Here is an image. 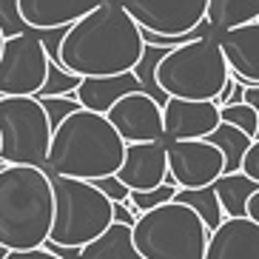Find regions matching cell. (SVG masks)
<instances>
[{
	"label": "cell",
	"instance_id": "ba28073f",
	"mask_svg": "<svg viewBox=\"0 0 259 259\" xmlns=\"http://www.w3.org/2000/svg\"><path fill=\"white\" fill-rule=\"evenodd\" d=\"M49 69V54L34 31L3 40L0 52V97H37Z\"/></svg>",
	"mask_w": 259,
	"mask_h": 259
},
{
	"label": "cell",
	"instance_id": "83f0119b",
	"mask_svg": "<svg viewBox=\"0 0 259 259\" xmlns=\"http://www.w3.org/2000/svg\"><path fill=\"white\" fill-rule=\"evenodd\" d=\"M92 185L108 199V202H111V205H117V202H125V199H128V194H131V191L125 188L120 180H117V174L97 177V180H92Z\"/></svg>",
	"mask_w": 259,
	"mask_h": 259
},
{
	"label": "cell",
	"instance_id": "8fae6325",
	"mask_svg": "<svg viewBox=\"0 0 259 259\" xmlns=\"http://www.w3.org/2000/svg\"><path fill=\"white\" fill-rule=\"evenodd\" d=\"M120 140L128 143H162V106L145 92H128L106 111Z\"/></svg>",
	"mask_w": 259,
	"mask_h": 259
},
{
	"label": "cell",
	"instance_id": "4316f807",
	"mask_svg": "<svg viewBox=\"0 0 259 259\" xmlns=\"http://www.w3.org/2000/svg\"><path fill=\"white\" fill-rule=\"evenodd\" d=\"M23 31H29V26L20 17L17 0H0V34L3 37H15V34H23Z\"/></svg>",
	"mask_w": 259,
	"mask_h": 259
},
{
	"label": "cell",
	"instance_id": "ffe728a7",
	"mask_svg": "<svg viewBox=\"0 0 259 259\" xmlns=\"http://www.w3.org/2000/svg\"><path fill=\"white\" fill-rule=\"evenodd\" d=\"M211 188L220 199L222 217H245V202L259 185L253 180H248L242 171H236V174H220L211 183Z\"/></svg>",
	"mask_w": 259,
	"mask_h": 259
},
{
	"label": "cell",
	"instance_id": "f546056e",
	"mask_svg": "<svg viewBox=\"0 0 259 259\" xmlns=\"http://www.w3.org/2000/svg\"><path fill=\"white\" fill-rule=\"evenodd\" d=\"M0 259H60L49 248H31V251H6Z\"/></svg>",
	"mask_w": 259,
	"mask_h": 259
},
{
	"label": "cell",
	"instance_id": "9a60e30c",
	"mask_svg": "<svg viewBox=\"0 0 259 259\" xmlns=\"http://www.w3.org/2000/svg\"><path fill=\"white\" fill-rule=\"evenodd\" d=\"M202 259H259V225L248 217H225L208 234Z\"/></svg>",
	"mask_w": 259,
	"mask_h": 259
},
{
	"label": "cell",
	"instance_id": "30bf717a",
	"mask_svg": "<svg viewBox=\"0 0 259 259\" xmlns=\"http://www.w3.org/2000/svg\"><path fill=\"white\" fill-rule=\"evenodd\" d=\"M165 162L177 188H205L222 174V154L208 140H165Z\"/></svg>",
	"mask_w": 259,
	"mask_h": 259
},
{
	"label": "cell",
	"instance_id": "3957f363",
	"mask_svg": "<svg viewBox=\"0 0 259 259\" xmlns=\"http://www.w3.org/2000/svg\"><path fill=\"white\" fill-rule=\"evenodd\" d=\"M54 194L43 168L0 162V248H43L52 228Z\"/></svg>",
	"mask_w": 259,
	"mask_h": 259
},
{
	"label": "cell",
	"instance_id": "836d02e7",
	"mask_svg": "<svg viewBox=\"0 0 259 259\" xmlns=\"http://www.w3.org/2000/svg\"><path fill=\"white\" fill-rule=\"evenodd\" d=\"M3 40H6V37H3V34H0V52H3Z\"/></svg>",
	"mask_w": 259,
	"mask_h": 259
},
{
	"label": "cell",
	"instance_id": "6da1fadb",
	"mask_svg": "<svg viewBox=\"0 0 259 259\" xmlns=\"http://www.w3.org/2000/svg\"><path fill=\"white\" fill-rule=\"evenodd\" d=\"M143 49L140 26L117 0H106L63 31L57 63L74 77H117L134 71Z\"/></svg>",
	"mask_w": 259,
	"mask_h": 259
},
{
	"label": "cell",
	"instance_id": "484cf974",
	"mask_svg": "<svg viewBox=\"0 0 259 259\" xmlns=\"http://www.w3.org/2000/svg\"><path fill=\"white\" fill-rule=\"evenodd\" d=\"M40 108H43V114H46L49 125H52V131L60 125L66 117L71 114V111H77V100L74 97H37Z\"/></svg>",
	"mask_w": 259,
	"mask_h": 259
},
{
	"label": "cell",
	"instance_id": "52a82bcc",
	"mask_svg": "<svg viewBox=\"0 0 259 259\" xmlns=\"http://www.w3.org/2000/svg\"><path fill=\"white\" fill-rule=\"evenodd\" d=\"M52 125L37 97H0V162L46 168Z\"/></svg>",
	"mask_w": 259,
	"mask_h": 259
},
{
	"label": "cell",
	"instance_id": "4fadbf2b",
	"mask_svg": "<svg viewBox=\"0 0 259 259\" xmlns=\"http://www.w3.org/2000/svg\"><path fill=\"white\" fill-rule=\"evenodd\" d=\"M117 180L128 191H151L168 180L165 140L162 143H128L117 168Z\"/></svg>",
	"mask_w": 259,
	"mask_h": 259
},
{
	"label": "cell",
	"instance_id": "d6986e66",
	"mask_svg": "<svg viewBox=\"0 0 259 259\" xmlns=\"http://www.w3.org/2000/svg\"><path fill=\"white\" fill-rule=\"evenodd\" d=\"M259 20V0H208L205 23L213 34Z\"/></svg>",
	"mask_w": 259,
	"mask_h": 259
},
{
	"label": "cell",
	"instance_id": "5bb4252c",
	"mask_svg": "<svg viewBox=\"0 0 259 259\" xmlns=\"http://www.w3.org/2000/svg\"><path fill=\"white\" fill-rule=\"evenodd\" d=\"M213 37L220 43L228 74H234L242 85H259V20L234 26Z\"/></svg>",
	"mask_w": 259,
	"mask_h": 259
},
{
	"label": "cell",
	"instance_id": "d6a6232c",
	"mask_svg": "<svg viewBox=\"0 0 259 259\" xmlns=\"http://www.w3.org/2000/svg\"><path fill=\"white\" fill-rule=\"evenodd\" d=\"M242 103L259 111V85H242Z\"/></svg>",
	"mask_w": 259,
	"mask_h": 259
},
{
	"label": "cell",
	"instance_id": "44dd1931",
	"mask_svg": "<svg viewBox=\"0 0 259 259\" xmlns=\"http://www.w3.org/2000/svg\"><path fill=\"white\" fill-rule=\"evenodd\" d=\"M205 140L222 154V174H236L239 165H242V157H245V151H248V145L253 143L245 131L234 128L228 122H220Z\"/></svg>",
	"mask_w": 259,
	"mask_h": 259
},
{
	"label": "cell",
	"instance_id": "603a6c76",
	"mask_svg": "<svg viewBox=\"0 0 259 259\" xmlns=\"http://www.w3.org/2000/svg\"><path fill=\"white\" fill-rule=\"evenodd\" d=\"M220 122H228L234 128L245 131L251 140L259 137V111L245 103H228V106H220Z\"/></svg>",
	"mask_w": 259,
	"mask_h": 259
},
{
	"label": "cell",
	"instance_id": "f1b7e54d",
	"mask_svg": "<svg viewBox=\"0 0 259 259\" xmlns=\"http://www.w3.org/2000/svg\"><path fill=\"white\" fill-rule=\"evenodd\" d=\"M239 171H242L248 180H253V183L259 185V137L253 140L251 145H248V151H245V157H242V165H239Z\"/></svg>",
	"mask_w": 259,
	"mask_h": 259
},
{
	"label": "cell",
	"instance_id": "e0dca14e",
	"mask_svg": "<svg viewBox=\"0 0 259 259\" xmlns=\"http://www.w3.org/2000/svg\"><path fill=\"white\" fill-rule=\"evenodd\" d=\"M128 92H143L137 83V77L131 74V71L128 74H117V77H80V83H77L71 97L85 111L106 114L108 108Z\"/></svg>",
	"mask_w": 259,
	"mask_h": 259
},
{
	"label": "cell",
	"instance_id": "7c38bea8",
	"mask_svg": "<svg viewBox=\"0 0 259 259\" xmlns=\"http://www.w3.org/2000/svg\"><path fill=\"white\" fill-rule=\"evenodd\" d=\"M220 125V106L213 100H177L162 103L165 140H205Z\"/></svg>",
	"mask_w": 259,
	"mask_h": 259
},
{
	"label": "cell",
	"instance_id": "277c9868",
	"mask_svg": "<svg viewBox=\"0 0 259 259\" xmlns=\"http://www.w3.org/2000/svg\"><path fill=\"white\" fill-rule=\"evenodd\" d=\"M228 80V66L213 34L168 49L154 69V83L165 97L217 100Z\"/></svg>",
	"mask_w": 259,
	"mask_h": 259
},
{
	"label": "cell",
	"instance_id": "1f68e13d",
	"mask_svg": "<svg viewBox=\"0 0 259 259\" xmlns=\"http://www.w3.org/2000/svg\"><path fill=\"white\" fill-rule=\"evenodd\" d=\"M245 217L259 225V188L253 191L251 197H248V202H245Z\"/></svg>",
	"mask_w": 259,
	"mask_h": 259
},
{
	"label": "cell",
	"instance_id": "ac0fdd59",
	"mask_svg": "<svg viewBox=\"0 0 259 259\" xmlns=\"http://www.w3.org/2000/svg\"><path fill=\"white\" fill-rule=\"evenodd\" d=\"M77 259H143V256L134 248L128 225L111 222L97 239H92L83 248H77Z\"/></svg>",
	"mask_w": 259,
	"mask_h": 259
},
{
	"label": "cell",
	"instance_id": "7a4b0ae2",
	"mask_svg": "<svg viewBox=\"0 0 259 259\" xmlns=\"http://www.w3.org/2000/svg\"><path fill=\"white\" fill-rule=\"evenodd\" d=\"M122 151L125 143L106 120V114L77 108L52 131L43 171L49 177H71L92 183L97 177L117 174Z\"/></svg>",
	"mask_w": 259,
	"mask_h": 259
},
{
	"label": "cell",
	"instance_id": "7402d4cb",
	"mask_svg": "<svg viewBox=\"0 0 259 259\" xmlns=\"http://www.w3.org/2000/svg\"><path fill=\"white\" fill-rule=\"evenodd\" d=\"M174 202L188 205L191 211L199 217V222L208 228V234L225 220V217H222V208H220V199H217L211 185H205V188H177Z\"/></svg>",
	"mask_w": 259,
	"mask_h": 259
},
{
	"label": "cell",
	"instance_id": "5b68a950",
	"mask_svg": "<svg viewBox=\"0 0 259 259\" xmlns=\"http://www.w3.org/2000/svg\"><path fill=\"white\" fill-rule=\"evenodd\" d=\"M131 239L143 259H202L208 228L183 202H165L140 213L131 225Z\"/></svg>",
	"mask_w": 259,
	"mask_h": 259
},
{
	"label": "cell",
	"instance_id": "2e32d148",
	"mask_svg": "<svg viewBox=\"0 0 259 259\" xmlns=\"http://www.w3.org/2000/svg\"><path fill=\"white\" fill-rule=\"evenodd\" d=\"M106 0H17L20 17L31 31L69 29L74 20L94 12Z\"/></svg>",
	"mask_w": 259,
	"mask_h": 259
},
{
	"label": "cell",
	"instance_id": "9c48e42d",
	"mask_svg": "<svg viewBox=\"0 0 259 259\" xmlns=\"http://www.w3.org/2000/svg\"><path fill=\"white\" fill-rule=\"evenodd\" d=\"M143 31L188 34L205 23L208 0H117Z\"/></svg>",
	"mask_w": 259,
	"mask_h": 259
},
{
	"label": "cell",
	"instance_id": "cb8c5ba5",
	"mask_svg": "<svg viewBox=\"0 0 259 259\" xmlns=\"http://www.w3.org/2000/svg\"><path fill=\"white\" fill-rule=\"evenodd\" d=\"M177 194V185L171 183V180H165L162 185H157V188L151 191H131L128 194V208L134 217H140V213L151 211V208L157 205H165V202H171Z\"/></svg>",
	"mask_w": 259,
	"mask_h": 259
},
{
	"label": "cell",
	"instance_id": "4dcf8cb0",
	"mask_svg": "<svg viewBox=\"0 0 259 259\" xmlns=\"http://www.w3.org/2000/svg\"><path fill=\"white\" fill-rule=\"evenodd\" d=\"M111 220L114 222H120V225H134V220H137V217H134V213H131V208H128V199H125V202H117L114 208H111Z\"/></svg>",
	"mask_w": 259,
	"mask_h": 259
},
{
	"label": "cell",
	"instance_id": "d4e9b609",
	"mask_svg": "<svg viewBox=\"0 0 259 259\" xmlns=\"http://www.w3.org/2000/svg\"><path fill=\"white\" fill-rule=\"evenodd\" d=\"M80 83V77L69 74L63 69L60 63L49 60V69H46V80H43V89L37 92V97H71Z\"/></svg>",
	"mask_w": 259,
	"mask_h": 259
},
{
	"label": "cell",
	"instance_id": "8992f818",
	"mask_svg": "<svg viewBox=\"0 0 259 259\" xmlns=\"http://www.w3.org/2000/svg\"><path fill=\"white\" fill-rule=\"evenodd\" d=\"M54 194L52 228L46 245L57 248H83L97 239L111 225V202L92 183L71 177H49Z\"/></svg>",
	"mask_w": 259,
	"mask_h": 259
}]
</instances>
